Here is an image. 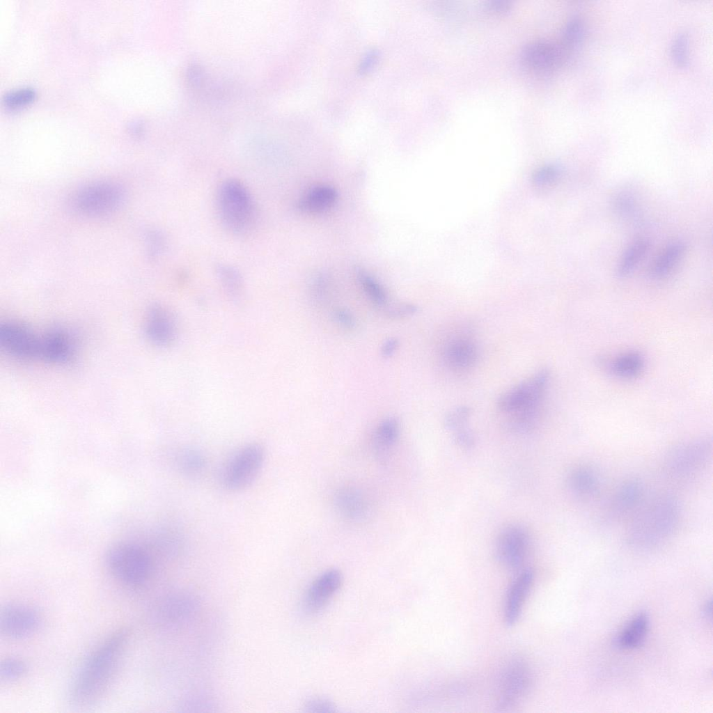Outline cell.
<instances>
[{
  "label": "cell",
  "instance_id": "6da1fadb",
  "mask_svg": "<svg viewBox=\"0 0 713 713\" xmlns=\"http://www.w3.org/2000/svg\"><path fill=\"white\" fill-rule=\"evenodd\" d=\"M130 640L126 628L105 638L86 657L71 683L68 699L78 707L91 706L104 696L115 678Z\"/></svg>",
  "mask_w": 713,
  "mask_h": 713
},
{
  "label": "cell",
  "instance_id": "7a4b0ae2",
  "mask_svg": "<svg viewBox=\"0 0 713 713\" xmlns=\"http://www.w3.org/2000/svg\"><path fill=\"white\" fill-rule=\"evenodd\" d=\"M680 512L678 500L669 494H659L641 503L627 527L626 544L638 551L657 547L675 532Z\"/></svg>",
  "mask_w": 713,
  "mask_h": 713
},
{
  "label": "cell",
  "instance_id": "3957f363",
  "mask_svg": "<svg viewBox=\"0 0 713 713\" xmlns=\"http://www.w3.org/2000/svg\"><path fill=\"white\" fill-rule=\"evenodd\" d=\"M105 563L113 577L130 588L144 584L153 568L148 551L138 543L128 541L112 545L106 553Z\"/></svg>",
  "mask_w": 713,
  "mask_h": 713
},
{
  "label": "cell",
  "instance_id": "277c9868",
  "mask_svg": "<svg viewBox=\"0 0 713 713\" xmlns=\"http://www.w3.org/2000/svg\"><path fill=\"white\" fill-rule=\"evenodd\" d=\"M217 209L223 224L232 233L243 235L249 231L256 219V208L246 187L236 179H228L217 192Z\"/></svg>",
  "mask_w": 713,
  "mask_h": 713
},
{
  "label": "cell",
  "instance_id": "5b68a950",
  "mask_svg": "<svg viewBox=\"0 0 713 713\" xmlns=\"http://www.w3.org/2000/svg\"><path fill=\"white\" fill-rule=\"evenodd\" d=\"M710 438L700 437L674 446L666 454L663 469L669 478L682 480L702 471L711 460Z\"/></svg>",
  "mask_w": 713,
  "mask_h": 713
},
{
  "label": "cell",
  "instance_id": "8992f818",
  "mask_svg": "<svg viewBox=\"0 0 713 713\" xmlns=\"http://www.w3.org/2000/svg\"><path fill=\"white\" fill-rule=\"evenodd\" d=\"M125 198L124 188L113 181H97L77 189L70 204L76 212L88 217H100L118 209Z\"/></svg>",
  "mask_w": 713,
  "mask_h": 713
},
{
  "label": "cell",
  "instance_id": "52a82bcc",
  "mask_svg": "<svg viewBox=\"0 0 713 713\" xmlns=\"http://www.w3.org/2000/svg\"><path fill=\"white\" fill-rule=\"evenodd\" d=\"M265 453L263 447L257 443L246 444L226 460L221 468L220 482L230 491H240L249 487L261 471Z\"/></svg>",
  "mask_w": 713,
  "mask_h": 713
},
{
  "label": "cell",
  "instance_id": "ba28073f",
  "mask_svg": "<svg viewBox=\"0 0 713 713\" xmlns=\"http://www.w3.org/2000/svg\"><path fill=\"white\" fill-rule=\"evenodd\" d=\"M528 664L521 658L510 660L501 673L496 689V707L508 710L517 705L528 695L533 684Z\"/></svg>",
  "mask_w": 713,
  "mask_h": 713
},
{
  "label": "cell",
  "instance_id": "9c48e42d",
  "mask_svg": "<svg viewBox=\"0 0 713 713\" xmlns=\"http://www.w3.org/2000/svg\"><path fill=\"white\" fill-rule=\"evenodd\" d=\"M549 377L548 369L540 370L501 395L497 401L499 409L505 412H522V415L530 414L541 400Z\"/></svg>",
  "mask_w": 713,
  "mask_h": 713
},
{
  "label": "cell",
  "instance_id": "30bf717a",
  "mask_svg": "<svg viewBox=\"0 0 713 713\" xmlns=\"http://www.w3.org/2000/svg\"><path fill=\"white\" fill-rule=\"evenodd\" d=\"M530 543V535L524 526L519 524H508L499 531L496 538L495 556L506 568L517 570L528 555Z\"/></svg>",
  "mask_w": 713,
  "mask_h": 713
},
{
  "label": "cell",
  "instance_id": "8fae6325",
  "mask_svg": "<svg viewBox=\"0 0 713 713\" xmlns=\"http://www.w3.org/2000/svg\"><path fill=\"white\" fill-rule=\"evenodd\" d=\"M42 618L38 611L24 603H10L1 609V633L12 640L25 639L40 628Z\"/></svg>",
  "mask_w": 713,
  "mask_h": 713
},
{
  "label": "cell",
  "instance_id": "7c38bea8",
  "mask_svg": "<svg viewBox=\"0 0 713 713\" xmlns=\"http://www.w3.org/2000/svg\"><path fill=\"white\" fill-rule=\"evenodd\" d=\"M567 51L561 42L538 40L528 43L521 58L529 69L538 72H551L565 61Z\"/></svg>",
  "mask_w": 713,
  "mask_h": 713
},
{
  "label": "cell",
  "instance_id": "4fadbf2b",
  "mask_svg": "<svg viewBox=\"0 0 713 713\" xmlns=\"http://www.w3.org/2000/svg\"><path fill=\"white\" fill-rule=\"evenodd\" d=\"M0 343L9 354L22 359L40 357L41 338L28 327L16 322H6L0 327Z\"/></svg>",
  "mask_w": 713,
  "mask_h": 713
},
{
  "label": "cell",
  "instance_id": "5bb4252c",
  "mask_svg": "<svg viewBox=\"0 0 713 713\" xmlns=\"http://www.w3.org/2000/svg\"><path fill=\"white\" fill-rule=\"evenodd\" d=\"M643 487L636 478L627 479L613 492L606 503L604 518L606 522H616L634 513L642 503Z\"/></svg>",
  "mask_w": 713,
  "mask_h": 713
},
{
  "label": "cell",
  "instance_id": "9a60e30c",
  "mask_svg": "<svg viewBox=\"0 0 713 713\" xmlns=\"http://www.w3.org/2000/svg\"><path fill=\"white\" fill-rule=\"evenodd\" d=\"M343 581L340 572L329 570L315 579L306 590L302 602L304 612L309 615L320 613L340 588Z\"/></svg>",
  "mask_w": 713,
  "mask_h": 713
},
{
  "label": "cell",
  "instance_id": "2e32d148",
  "mask_svg": "<svg viewBox=\"0 0 713 713\" xmlns=\"http://www.w3.org/2000/svg\"><path fill=\"white\" fill-rule=\"evenodd\" d=\"M145 333L147 338L154 345L169 347L174 343L177 335L173 317L161 305H152L147 313Z\"/></svg>",
  "mask_w": 713,
  "mask_h": 713
},
{
  "label": "cell",
  "instance_id": "e0dca14e",
  "mask_svg": "<svg viewBox=\"0 0 713 713\" xmlns=\"http://www.w3.org/2000/svg\"><path fill=\"white\" fill-rule=\"evenodd\" d=\"M534 577L533 570L526 567L519 570L511 582L506 595L503 609L506 625L510 627L517 622L533 586Z\"/></svg>",
  "mask_w": 713,
  "mask_h": 713
},
{
  "label": "cell",
  "instance_id": "ac0fdd59",
  "mask_svg": "<svg viewBox=\"0 0 713 713\" xmlns=\"http://www.w3.org/2000/svg\"><path fill=\"white\" fill-rule=\"evenodd\" d=\"M75 345L64 330L53 329L41 337L40 357L55 363H66L74 355Z\"/></svg>",
  "mask_w": 713,
  "mask_h": 713
},
{
  "label": "cell",
  "instance_id": "d6986e66",
  "mask_svg": "<svg viewBox=\"0 0 713 713\" xmlns=\"http://www.w3.org/2000/svg\"><path fill=\"white\" fill-rule=\"evenodd\" d=\"M566 483L570 493L581 500L593 498L600 488L599 475L593 468L588 465L573 468L568 473Z\"/></svg>",
  "mask_w": 713,
  "mask_h": 713
},
{
  "label": "cell",
  "instance_id": "ffe728a7",
  "mask_svg": "<svg viewBox=\"0 0 713 713\" xmlns=\"http://www.w3.org/2000/svg\"><path fill=\"white\" fill-rule=\"evenodd\" d=\"M334 502L340 513L352 521H362L370 512L367 498L354 487L340 489L336 494Z\"/></svg>",
  "mask_w": 713,
  "mask_h": 713
},
{
  "label": "cell",
  "instance_id": "44dd1931",
  "mask_svg": "<svg viewBox=\"0 0 713 713\" xmlns=\"http://www.w3.org/2000/svg\"><path fill=\"white\" fill-rule=\"evenodd\" d=\"M444 358L451 368L464 370L476 363L478 358V350L476 345L469 339H455L446 347Z\"/></svg>",
  "mask_w": 713,
  "mask_h": 713
},
{
  "label": "cell",
  "instance_id": "7402d4cb",
  "mask_svg": "<svg viewBox=\"0 0 713 713\" xmlns=\"http://www.w3.org/2000/svg\"><path fill=\"white\" fill-rule=\"evenodd\" d=\"M649 628V617L645 612L634 616L616 638V645L622 649H632L644 641Z\"/></svg>",
  "mask_w": 713,
  "mask_h": 713
},
{
  "label": "cell",
  "instance_id": "603a6c76",
  "mask_svg": "<svg viewBox=\"0 0 713 713\" xmlns=\"http://www.w3.org/2000/svg\"><path fill=\"white\" fill-rule=\"evenodd\" d=\"M337 192L328 185L310 189L299 201L298 207L306 212L318 213L329 209L336 202Z\"/></svg>",
  "mask_w": 713,
  "mask_h": 713
},
{
  "label": "cell",
  "instance_id": "cb8c5ba5",
  "mask_svg": "<svg viewBox=\"0 0 713 713\" xmlns=\"http://www.w3.org/2000/svg\"><path fill=\"white\" fill-rule=\"evenodd\" d=\"M684 250L685 246L681 242H675L669 244L653 263L650 275L655 279H661L668 275L678 263Z\"/></svg>",
  "mask_w": 713,
  "mask_h": 713
},
{
  "label": "cell",
  "instance_id": "d4e9b609",
  "mask_svg": "<svg viewBox=\"0 0 713 713\" xmlns=\"http://www.w3.org/2000/svg\"><path fill=\"white\" fill-rule=\"evenodd\" d=\"M644 365V359L640 353L629 352L616 357L611 362L610 369L618 377L630 379L639 375Z\"/></svg>",
  "mask_w": 713,
  "mask_h": 713
},
{
  "label": "cell",
  "instance_id": "484cf974",
  "mask_svg": "<svg viewBox=\"0 0 713 713\" xmlns=\"http://www.w3.org/2000/svg\"><path fill=\"white\" fill-rule=\"evenodd\" d=\"M650 247L646 240H639L631 244L625 251L618 265L616 273L619 277L630 274L645 256Z\"/></svg>",
  "mask_w": 713,
  "mask_h": 713
},
{
  "label": "cell",
  "instance_id": "4316f807",
  "mask_svg": "<svg viewBox=\"0 0 713 713\" xmlns=\"http://www.w3.org/2000/svg\"><path fill=\"white\" fill-rule=\"evenodd\" d=\"M217 277L226 293L232 299H240L243 294L244 284L240 272L227 265H219L216 269Z\"/></svg>",
  "mask_w": 713,
  "mask_h": 713
},
{
  "label": "cell",
  "instance_id": "83f0119b",
  "mask_svg": "<svg viewBox=\"0 0 713 713\" xmlns=\"http://www.w3.org/2000/svg\"><path fill=\"white\" fill-rule=\"evenodd\" d=\"M399 433L400 424L397 418L389 417L384 419L375 432V448L379 453L387 451L396 442Z\"/></svg>",
  "mask_w": 713,
  "mask_h": 713
},
{
  "label": "cell",
  "instance_id": "f1b7e54d",
  "mask_svg": "<svg viewBox=\"0 0 713 713\" xmlns=\"http://www.w3.org/2000/svg\"><path fill=\"white\" fill-rule=\"evenodd\" d=\"M180 470L187 476H196L205 469L206 461L203 454L196 448L182 450L177 458Z\"/></svg>",
  "mask_w": 713,
  "mask_h": 713
},
{
  "label": "cell",
  "instance_id": "f546056e",
  "mask_svg": "<svg viewBox=\"0 0 713 713\" xmlns=\"http://www.w3.org/2000/svg\"><path fill=\"white\" fill-rule=\"evenodd\" d=\"M196 607L194 600L187 595L169 599L163 606L162 613L171 620H180L189 617Z\"/></svg>",
  "mask_w": 713,
  "mask_h": 713
},
{
  "label": "cell",
  "instance_id": "4dcf8cb0",
  "mask_svg": "<svg viewBox=\"0 0 713 713\" xmlns=\"http://www.w3.org/2000/svg\"><path fill=\"white\" fill-rule=\"evenodd\" d=\"M357 277L364 292L374 304L383 306L386 303V293L374 278L363 269L357 270Z\"/></svg>",
  "mask_w": 713,
  "mask_h": 713
},
{
  "label": "cell",
  "instance_id": "1f68e13d",
  "mask_svg": "<svg viewBox=\"0 0 713 713\" xmlns=\"http://www.w3.org/2000/svg\"><path fill=\"white\" fill-rule=\"evenodd\" d=\"M584 37V26L579 17L570 19L565 24L562 33L561 45L568 52L577 48Z\"/></svg>",
  "mask_w": 713,
  "mask_h": 713
},
{
  "label": "cell",
  "instance_id": "d6a6232c",
  "mask_svg": "<svg viewBox=\"0 0 713 713\" xmlns=\"http://www.w3.org/2000/svg\"><path fill=\"white\" fill-rule=\"evenodd\" d=\"M561 169L556 165H547L538 169L533 174L532 184L538 191L551 187L560 178Z\"/></svg>",
  "mask_w": 713,
  "mask_h": 713
},
{
  "label": "cell",
  "instance_id": "836d02e7",
  "mask_svg": "<svg viewBox=\"0 0 713 713\" xmlns=\"http://www.w3.org/2000/svg\"><path fill=\"white\" fill-rule=\"evenodd\" d=\"M28 671L26 663L18 657H6L0 664V677L5 682H13L23 677Z\"/></svg>",
  "mask_w": 713,
  "mask_h": 713
},
{
  "label": "cell",
  "instance_id": "e575fe53",
  "mask_svg": "<svg viewBox=\"0 0 713 713\" xmlns=\"http://www.w3.org/2000/svg\"><path fill=\"white\" fill-rule=\"evenodd\" d=\"M671 54L673 61L679 68L689 63V38L684 33H678L673 40Z\"/></svg>",
  "mask_w": 713,
  "mask_h": 713
},
{
  "label": "cell",
  "instance_id": "d590c367",
  "mask_svg": "<svg viewBox=\"0 0 713 713\" xmlns=\"http://www.w3.org/2000/svg\"><path fill=\"white\" fill-rule=\"evenodd\" d=\"M35 97L36 92L32 88H19L6 93L3 97V102L10 109H17L29 104Z\"/></svg>",
  "mask_w": 713,
  "mask_h": 713
},
{
  "label": "cell",
  "instance_id": "8d00e7d4",
  "mask_svg": "<svg viewBox=\"0 0 713 713\" xmlns=\"http://www.w3.org/2000/svg\"><path fill=\"white\" fill-rule=\"evenodd\" d=\"M471 412V408L467 406H460L450 410L444 418L445 428L453 432L464 428Z\"/></svg>",
  "mask_w": 713,
  "mask_h": 713
},
{
  "label": "cell",
  "instance_id": "74e56055",
  "mask_svg": "<svg viewBox=\"0 0 713 713\" xmlns=\"http://www.w3.org/2000/svg\"><path fill=\"white\" fill-rule=\"evenodd\" d=\"M146 238L148 254L150 258H155L162 253L165 247L164 237L157 230H150Z\"/></svg>",
  "mask_w": 713,
  "mask_h": 713
},
{
  "label": "cell",
  "instance_id": "f35d334b",
  "mask_svg": "<svg viewBox=\"0 0 713 713\" xmlns=\"http://www.w3.org/2000/svg\"><path fill=\"white\" fill-rule=\"evenodd\" d=\"M614 206L618 212L625 217L632 215L636 208L633 197L627 193H621L616 197Z\"/></svg>",
  "mask_w": 713,
  "mask_h": 713
},
{
  "label": "cell",
  "instance_id": "ab89813d",
  "mask_svg": "<svg viewBox=\"0 0 713 713\" xmlns=\"http://www.w3.org/2000/svg\"><path fill=\"white\" fill-rule=\"evenodd\" d=\"M418 311L416 305L404 303L395 305L386 310V315L391 318H404L414 315Z\"/></svg>",
  "mask_w": 713,
  "mask_h": 713
},
{
  "label": "cell",
  "instance_id": "60d3db41",
  "mask_svg": "<svg viewBox=\"0 0 713 713\" xmlns=\"http://www.w3.org/2000/svg\"><path fill=\"white\" fill-rule=\"evenodd\" d=\"M306 710L309 712H332L335 711L334 705L328 699L313 698L307 701Z\"/></svg>",
  "mask_w": 713,
  "mask_h": 713
},
{
  "label": "cell",
  "instance_id": "b9f144b4",
  "mask_svg": "<svg viewBox=\"0 0 713 713\" xmlns=\"http://www.w3.org/2000/svg\"><path fill=\"white\" fill-rule=\"evenodd\" d=\"M454 441L461 448L471 449L475 446V437L467 428H460L454 432Z\"/></svg>",
  "mask_w": 713,
  "mask_h": 713
},
{
  "label": "cell",
  "instance_id": "7bdbcfd3",
  "mask_svg": "<svg viewBox=\"0 0 713 713\" xmlns=\"http://www.w3.org/2000/svg\"><path fill=\"white\" fill-rule=\"evenodd\" d=\"M334 317L338 324L346 329H352L355 326L354 316L346 309H336L334 313Z\"/></svg>",
  "mask_w": 713,
  "mask_h": 713
},
{
  "label": "cell",
  "instance_id": "ee69618b",
  "mask_svg": "<svg viewBox=\"0 0 713 713\" xmlns=\"http://www.w3.org/2000/svg\"><path fill=\"white\" fill-rule=\"evenodd\" d=\"M399 345V341L396 338H389L386 340L381 347V354L382 357L387 359L391 357L397 350Z\"/></svg>",
  "mask_w": 713,
  "mask_h": 713
},
{
  "label": "cell",
  "instance_id": "f6af8a7d",
  "mask_svg": "<svg viewBox=\"0 0 713 713\" xmlns=\"http://www.w3.org/2000/svg\"><path fill=\"white\" fill-rule=\"evenodd\" d=\"M489 7L494 12L504 13L510 9V3L505 0H492L489 1Z\"/></svg>",
  "mask_w": 713,
  "mask_h": 713
}]
</instances>
